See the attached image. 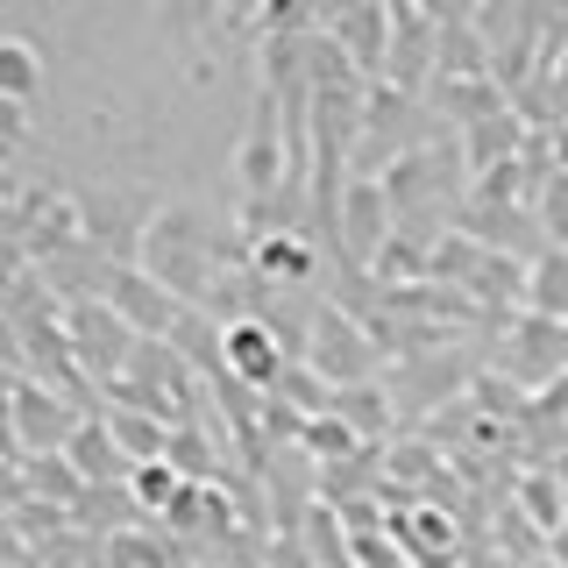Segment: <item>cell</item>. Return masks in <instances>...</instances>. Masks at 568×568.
Masks as SVG:
<instances>
[{
  "mask_svg": "<svg viewBox=\"0 0 568 568\" xmlns=\"http://www.w3.org/2000/svg\"><path fill=\"white\" fill-rule=\"evenodd\" d=\"M135 263L156 284H171L192 313H213V284H227L235 271H248V242L235 227H221L206 206H156V221L142 227Z\"/></svg>",
  "mask_w": 568,
  "mask_h": 568,
  "instance_id": "obj_1",
  "label": "cell"
},
{
  "mask_svg": "<svg viewBox=\"0 0 568 568\" xmlns=\"http://www.w3.org/2000/svg\"><path fill=\"white\" fill-rule=\"evenodd\" d=\"M306 363H313L334 390H355V384H377V377H384L390 348H384V334L369 327L363 313L320 306V313H313V334H306Z\"/></svg>",
  "mask_w": 568,
  "mask_h": 568,
  "instance_id": "obj_2",
  "label": "cell"
},
{
  "mask_svg": "<svg viewBox=\"0 0 568 568\" xmlns=\"http://www.w3.org/2000/svg\"><path fill=\"white\" fill-rule=\"evenodd\" d=\"M93 419L85 405H71L64 390L8 369V455H64L79 440V426Z\"/></svg>",
  "mask_w": 568,
  "mask_h": 568,
  "instance_id": "obj_3",
  "label": "cell"
},
{
  "mask_svg": "<svg viewBox=\"0 0 568 568\" xmlns=\"http://www.w3.org/2000/svg\"><path fill=\"white\" fill-rule=\"evenodd\" d=\"M398 242V206H390V192H384V178H348V192H342V213H334V256L355 263L363 277H377V263H384V248Z\"/></svg>",
  "mask_w": 568,
  "mask_h": 568,
  "instance_id": "obj_4",
  "label": "cell"
},
{
  "mask_svg": "<svg viewBox=\"0 0 568 568\" xmlns=\"http://www.w3.org/2000/svg\"><path fill=\"white\" fill-rule=\"evenodd\" d=\"M64 327H71V355H79V369H85L100 390L129 377L142 334H135L114 306H106V298H79V306H64Z\"/></svg>",
  "mask_w": 568,
  "mask_h": 568,
  "instance_id": "obj_5",
  "label": "cell"
},
{
  "mask_svg": "<svg viewBox=\"0 0 568 568\" xmlns=\"http://www.w3.org/2000/svg\"><path fill=\"white\" fill-rule=\"evenodd\" d=\"M100 298H106V306H114L121 320H129V327L142 334V342H171V334L185 327V313H192L185 298H178L171 284H156V277L142 271L135 256H114V263H106V284H100Z\"/></svg>",
  "mask_w": 568,
  "mask_h": 568,
  "instance_id": "obj_6",
  "label": "cell"
},
{
  "mask_svg": "<svg viewBox=\"0 0 568 568\" xmlns=\"http://www.w3.org/2000/svg\"><path fill=\"white\" fill-rule=\"evenodd\" d=\"M497 377H511L519 390H555L568 377V327L540 313H511L505 348H497Z\"/></svg>",
  "mask_w": 568,
  "mask_h": 568,
  "instance_id": "obj_7",
  "label": "cell"
},
{
  "mask_svg": "<svg viewBox=\"0 0 568 568\" xmlns=\"http://www.w3.org/2000/svg\"><path fill=\"white\" fill-rule=\"evenodd\" d=\"M227 377H235L242 390H256V398H271V390L284 384V369L298 363L292 355V342H284V334L271 327V320L263 313H235L227 320Z\"/></svg>",
  "mask_w": 568,
  "mask_h": 568,
  "instance_id": "obj_8",
  "label": "cell"
},
{
  "mask_svg": "<svg viewBox=\"0 0 568 568\" xmlns=\"http://www.w3.org/2000/svg\"><path fill=\"white\" fill-rule=\"evenodd\" d=\"M248 271L263 277V292H306L320 277V235L313 227H271L248 242Z\"/></svg>",
  "mask_w": 568,
  "mask_h": 568,
  "instance_id": "obj_9",
  "label": "cell"
},
{
  "mask_svg": "<svg viewBox=\"0 0 568 568\" xmlns=\"http://www.w3.org/2000/svg\"><path fill=\"white\" fill-rule=\"evenodd\" d=\"M64 462L85 476V490H129V476H135V462L121 455V440L106 434V419H100V413L79 426V440L64 448Z\"/></svg>",
  "mask_w": 568,
  "mask_h": 568,
  "instance_id": "obj_10",
  "label": "cell"
},
{
  "mask_svg": "<svg viewBox=\"0 0 568 568\" xmlns=\"http://www.w3.org/2000/svg\"><path fill=\"white\" fill-rule=\"evenodd\" d=\"M440 106V114L455 121V135H469V129H484V121H497V114H519L511 106V93L497 79H434V93H426Z\"/></svg>",
  "mask_w": 568,
  "mask_h": 568,
  "instance_id": "obj_11",
  "label": "cell"
},
{
  "mask_svg": "<svg viewBox=\"0 0 568 568\" xmlns=\"http://www.w3.org/2000/svg\"><path fill=\"white\" fill-rule=\"evenodd\" d=\"M100 419H106V434L121 440V455L135 462H164L171 455V426L164 419H150V413H135V405H100Z\"/></svg>",
  "mask_w": 568,
  "mask_h": 568,
  "instance_id": "obj_12",
  "label": "cell"
},
{
  "mask_svg": "<svg viewBox=\"0 0 568 568\" xmlns=\"http://www.w3.org/2000/svg\"><path fill=\"white\" fill-rule=\"evenodd\" d=\"M334 413L355 426V440H369V448H377L390 426H398V398H390L384 384H355V390H334Z\"/></svg>",
  "mask_w": 568,
  "mask_h": 568,
  "instance_id": "obj_13",
  "label": "cell"
},
{
  "mask_svg": "<svg viewBox=\"0 0 568 568\" xmlns=\"http://www.w3.org/2000/svg\"><path fill=\"white\" fill-rule=\"evenodd\" d=\"M369 440H355V426L342 413H313L306 426H298V455L320 462V469H334V462H348V455H363Z\"/></svg>",
  "mask_w": 568,
  "mask_h": 568,
  "instance_id": "obj_14",
  "label": "cell"
},
{
  "mask_svg": "<svg viewBox=\"0 0 568 568\" xmlns=\"http://www.w3.org/2000/svg\"><path fill=\"white\" fill-rule=\"evenodd\" d=\"M185 490H192V476H178L171 462H142V469L129 476V497H135V511H142V519H156V526L171 519V505H178Z\"/></svg>",
  "mask_w": 568,
  "mask_h": 568,
  "instance_id": "obj_15",
  "label": "cell"
},
{
  "mask_svg": "<svg viewBox=\"0 0 568 568\" xmlns=\"http://www.w3.org/2000/svg\"><path fill=\"white\" fill-rule=\"evenodd\" d=\"M526 313H540V320H561V327H568V248H547V256H532Z\"/></svg>",
  "mask_w": 568,
  "mask_h": 568,
  "instance_id": "obj_16",
  "label": "cell"
},
{
  "mask_svg": "<svg viewBox=\"0 0 568 568\" xmlns=\"http://www.w3.org/2000/svg\"><path fill=\"white\" fill-rule=\"evenodd\" d=\"M511 490H519L526 519L540 526V532H568V490H561V476H555V469H526Z\"/></svg>",
  "mask_w": 568,
  "mask_h": 568,
  "instance_id": "obj_17",
  "label": "cell"
},
{
  "mask_svg": "<svg viewBox=\"0 0 568 568\" xmlns=\"http://www.w3.org/2000/svg\"><path fill=\"white\" fill-rule=\"evenodd\" d=\"M227 8H235V0H164V8H156V29L171 36V43H200L206 29H221L227 22Z\"/></svg>",
  "mask_w": 568,
  "mask_h": 568,
  "instance_id": "obj_18",
  "label": "cell"
},
{
  "mask_svg": "<svg viewBox=\"0 0 568 568\" xmlns=\"http://www.w3.org/2000/svg\"><path fill=\"white\" fill-rule=\"evenodd\" d=\"M36 85H43V50L29 43V36H8L0 43V100H36Z\"/></svg>",
  "mask_w": 568,
  "mask_h": 568,
  "instance_id": "obj_19",
  "label": "cell"
},
{
  "mask_svg": "<svg viewBox=\"0 0 568 568\" xmlns=\"http://www.w3.org/2000/svg\"><path fill=\"white\" fill-rule=\"evenodd\" d=\"M171 469L178 476H192V484H221V462H213V448H206V440H200V426H178V434H171Z\"/></svg>",
  "mask_w": 568,
  "mask_h": 568,
  "instance_id": "obj_20",
  "label": "cell"
},
{
  "mask_svg": "<svg viewBox=\"0 0 568 568\" xmlns=\"http://www.w3.org/2000/svg\"><path fill=\"white\" fill-rule=\"evenodd\" d=\"M532 213H540V235H547V248H568V171L547 178V192L532 200Z\"/></svg>",
  "mask_w": 568,
  "mask_h": 568,
  "instance_id": "obj_21",
  "label": "cell"
},
{
  "mask_svg": "<svg viewBox=\"0 0 568 568\" xmlns=\"http://www.w3.org/2000/svg\"><path fill=\"white\" fill-rule=\"evenodd\" d=\"M547 142H555V171H568V121H561V129H547Z\"/></svg>",
  "mask_w": 568,
  "mask_h": 568,
  "instance_id": "obj_22",
  "label": "cell"
}]
</instances>
